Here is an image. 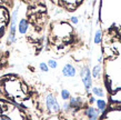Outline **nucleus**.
<instances>
[{
  "mask_svg": "<svg viewBox=\"0 0 121 120\" xmlns=\"http://www.w3.org/2000/svg\"><path fill=\"white\" fill-rule=\"evenodd\" d=\"M92 91H93V93H95V95L99 96V97H102L103 96V91H102V89H100V88H93Z\"/></svg>",
  "mask_w": 121,
  "mask_h": 120,
  "instance_id": "9",
  "label": "nucleus"
},
{
  "mask_svg": "<svg viewBox=\"0 0 121 120\" xmlns=\"http://www.w3.org/2000/svg\"><path fill=\"white\" fill-rule=\"evenodd\" d=\"M61 96H62L63 100H67V99H69L70 93H69V91H68V90H65V89H63V90L61 91Z\"/></svg>",
  "mask_w": 121,
  "mask_h": 120,
  "instance_id": "11",
  "label": "nucleus"
},
{
  "mask_svg": "<svg viewBox=\"0 0 121 120\" xmlns=\"http://www.w3.org/2000/svg\"><path fill=\"white\" fill-rule=\"evenodd\" d=\"M17 10L13 12L12 18H11V23H10V35H9V42H15V33H16V23H17Z\"/></svg>",
  "mask_w": 121,
  "mask_h": 120,
  "instance_id": "3",
  "label": "nucleus"
},
{
  "mask_svg": "<svg viewBox=\"0 0 121 120\" xmlns=\"http://www.w3.org/2000/svg\"><path fill=\"white\" fill-rule=\"evenodd\" d=\"M69 108H70L69 103H65V105H63V109H65V110H68Z\"/></svg>",
  "mask_w": 121,
  "mask_h": 120,
  "instance_id": "16",
  "label": "nucleus"
},
{
  "mask_svg": "<svg viewBox=\"0 0 121 120\" xmlns=\"http://www.w3.org/2000/svg\"><path fill=\"white\" fill-rule=\"evenodd\" d=\"M48 63H49V67H50V68H57V61H55V60H49V62H48Z\"/></svg>",
  "mask_w": 121,
  "mask_h": 120,
  "instance_id": "13",
  "label": "nucleus"
},
{
  "mask_svg": "<svg viewBox=\"0 0 121 120\" xmlns=\"http://www.w3.org/2000/svg\"><path fill=\"white\" fill-rule=\"evenodd\" d=\"M27 29H28V21L26 19H21L19 22V32L20 33H26Z\"/></svg>",
  "mask_w": 121,
  "mask_h": 120,
  "instance_id": "6",
  "label": "nucleus"
},
{
  "mask_svg": "<svg viewBox=\"0 0 121 120\" xmlns=\"http://www.w3.org/2000/svg\"><path fill=\"white\" fill-rule=\"evenodd\" d=\"M81 78H82V81H83V84L86 89L89 90L90 87H91V73H90V70H89L88 67H84L82 71H81Z\"/></svg>",
  "mask_w": 121,
  "mask_h": 120,
  "instance_id": "2",
  "label": "nucleus"
},
{
  "mask_svg": "<svg viewBox=\"0 0 121 120\" xmlns=\"http://www.w3.org/2000/svg\"><path fill=\"white\" fill-rule=\"evenodd\" d=\"M81 105H82V102H81V99L80 98H71L70 99V103L69 106L70 107H72V108H80Z\"/></svg>",
  "mask_w": 121,
  "mask_h": 120,
  "instance_id": "7",
  "label": "nucleus"
},
{
  "mask_svg": "<svg viewBox=\"0 0 121 120\" xmlns=\"http://www.w3.org/2000/svg\"><path fill=\"white\" fill-rule=\"evenodd\" d=\"M62 73L66 77H73L76 75V69L71 65H66L62 69Z\"/></svg>",
  "mask_w": 121,
  "mask_h": 120,
  "instance_id": "4",
  "label": "nucleus"
},
{
  "mask_svg": "<svg viewBox=\"0 0 121 120\" xmlns=\"http://www.w3.org/2000/svg\"><path fill=\"white\" fill-rule=\"evenodd\" d=\"M97 103H98V107H99V109L101 110V111L106 109V102L103 101V100H98Z\"/></svg>",
  "mask_w": 121,
  "mask_h": 120,
  "instance_id": "10",
  "label": "nucleus"
},
{
  "mask_svg": "<svg viewBox=\"0 0 121 120\" xmlns=\"http://www.w3.org/2000/svg\"><path fill=\"white\" fill-rule=\"evenodd\" d=\"M100 69H101V66L98 65V66H95V68H93V70H92V75H93V77H98L99 76V73H100Z\"/></svg>",
  "mask_w": 121,
  "mask_h": 120,
  "instance_id": "8",
  "label": "nucleus"
},
{
  "mask_svg": "<svg viewBox=\"0 0 121 120\" xmlns=\"http://www.w3.org/2000/svg\"><path fill=\"white\" fill-rule=\"evenodd\" d=\"M90 102H95V98H93V97H91V98H90Z\"/></svg>",
  "mask_w": 121,
  "mask_h": 120,
  "instance_id": "18",
  "label": "nucleus"
},
{
  "mask_svg": "<svg viewBox=\"0 0 121 120\" xmlns=\"http://www.w3.org/2000/svg\"><path fill=\"white\" fill-rule=\"evenodd\" d=\"M40 69L42 70V71H44V72H47L48 71V67L46 63H43V62H41L40 63Z\"/></svg>",
  "mask_w": 121,
  "mask_h": 120,
  "instance_id": "14",
  "label": "nucleus"
},
{
  "mask_svg": "<svg viewBox=\"0 0 121 120\" xmlns=\"http://www.w3.org/2000/svg\"><path fill=\"white\" fill-rule=\"evenodd\" d=\"M46 103H47L48 109L50 110V111H52V112H58L59 109H60V106H59L57 99H56L52 95H48L47 96Z\"/></svg>",
  "mask_w": 121,
  "mask_h": 120,
  "instance_id": "1",
  "label": "nucleus"
},
{
  "mask_svg": "<svg viewBox=\"0 0 121 120\" xmlns=\"http://www.w3.org/2000/svg\"><path fill=\"white\" fill-rule=\"evenodd\" d=\"M89 120H97V118H90Z\"/></svg>",
  "mask_w": 121,
  "mask_h": 120,
  "instance_id": "19",
  "label": "nucleus"
},
{
  "mask_svg": "<svg viewBox=\"0 0 121 120\" xmlns=\"http://www.w3.org/2000/svg\"><path fill=\"white\" fill-rule=\"evenodd\" d=\"M84 113H86V116L89 117V119H90V118H98V116H99V112H98L95 109L91 108V107L86 110V111H84Z\"/></svg>",
  "mask_w": 121,
  "mask_h": 120,
  "instance_id": "5",
  "label": "nucleus"
},
{
  "mask_svg": "<svg viewBox=\"0 0 121 120\" xmlns=\"http://www.w3.org/2000/svg\"><path fill=\"white\" fill-rule=\"evenodd\" d=\"M71 21L73 22V23H77V22H78V18H77V17H72V18H71Z\"/></svg>",
  "mask_w": 121,
  "mask_h": 120,
  "instance_id": "15",
  "label": "nucleus"
},
{
  "mask_svg": "<svg viewBox=\"0 0 121 120\" xmlns=\"http://www.w3.org/2000/svg\"><path fill=\"white\" fill-rule=\"evenodd\" d=\"M1 120H11V119L8 118V117H6V116H4V117H1Z\"/></svg>",
  "mask_w": 121,
  "mask_h": 120,
  "instance_id": "17",
  "label": "nucleus"
},
{
  "mask_svg": "<svg viewBox=\"0 0 121 120\" xmlns=\"http://www.w3.org/2000/svg\"><path fill=\"white\" fill-rule=\"evenodd\" d=\"M100 39H101V31H97V33H95V44H99L100 42Z\"/></svg>",
  "mask_w": 121,
  "mask_h": 120,
  "instance_id": "12",
  "label": "nucleus"
}]
</instances>
